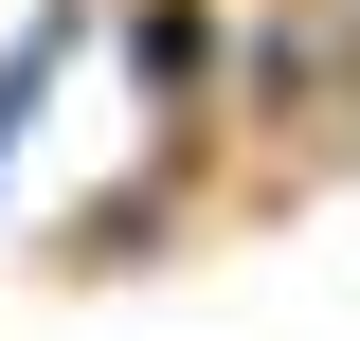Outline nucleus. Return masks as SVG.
Here are the masks:
<instances>
[{
    "mask_svg": "<svg viewBox=\"0 0 360 341\" xmlns=\"http://www.w3.org/2000/svg\"><path fill=\"white\" fill-rule=\"evenodd\" d=\"M90 54V0H37L18 18V54H0V180H18V144H37V108H54V72Z\"/></svg>",
    "mask_w": 360,
    "mask_h": 341,
    "instance_id": "1",
    "label": "nucleus"
},
{
    "mask_svg": "<svg viewBox=\"0 0 360 341\" xmlns=\"http://www.w3.org/2000/svg\"><path fill=\"white\" fill-rule=\"evenodd\" d=\"M198 72H217V0H144V90L180 108Z\"/></svg>",
    "mask_w": 360,
    "mask_h": 341,
    "instance_id": "2",
    "label": "nucleus"
}]
</instances>
